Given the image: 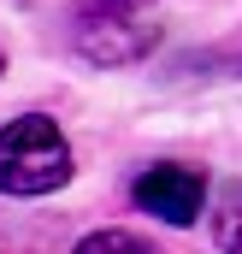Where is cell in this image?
<instances>
[{
	"mask_svg": "<svg viewBox=\"0 0 242 254\" xmlns=\"http://www.w3.org/2000/svg\"><path fill=\"white\" fill-rule=\"evenodd\" d=\"M71 178V142L54 119L24 113L0 125V190L6 195H54Z\"/></svg>",
	"mask_w": 242,
	"mask_h": 254,
	"instance_id": "6da1fadb",
	"label": "cell"
},
{
	"mask_svg": "<svg viewBox=\"0 0 242 254\" xmlns=\"http://www.w3.org/2000/svg\"><path fill=\"white\" fill-rule=\"evenodd\" d=\"M160 24H148V12H124L107 0H83L77 12V54L95 65H136L154 54Z\"/></svg>",
	"mask_w": 242,
	"mask_h": 254,
	"instance_id": "7a4b0ae2",
	"label": "cell"
},
{
	"mask_svg": "<svg viewBox=\"0 0 242 254\" xmlns=\"http://www.w3.org/2000/svg\"><path fill=\"white\" fill-rule=\"evenodd\" d=\"M130 201L166 225H195L201 219V201H207V178L195 166H148L136 184H130Z\"/></svg>",
	"mask_w": 242,
	"mask_h": 254,
	"instance_id": "3957f363",
	"label": "cell"
},
{
	"mask_svg": "<svg viewBox=\"0 0 242 254\" xmlns=\"http://www.w3.org/2000/svg\"><path fill=\"white\" fill-rule=\"evenodd\" d=\"M213 243L219 254H242V178L219 184L213 195Z\"/></svg>",
	"mask_w": 242,
	"mask_h": 254,
	"instance_id": "277c9868",
	"label": "cell"
},
{
	"mask_svg": "<svg viewBox=\"0 0 242 254\" xmlns=\"http://www.w3.org/2000/svg\"><path fill=\"white\" fill-rule=\"evenodd\" d=\"M71 254H154V243H142L136 231H119V225H107V231H89V237H83Z\"/></svg>",
	"mask_w": 242,
	"mask_h": 254,
	"instance_id": "5b68a950",
	"label": "cell"
},
{
	"mask_svg": "<svg viewBox=\"0 0 242 254\" xmlns=\"http://www.w3.org/2000/svg\"><path fill=\"white\" fill-rule=\"evenodd\" d=\"M0 71H6V54H0Z\"/></svg>",
	"mask_w": 242,
	"mask_h": 254,
	"instance_id": "8992f818",
	"label": "cell"
}]
</instances>
